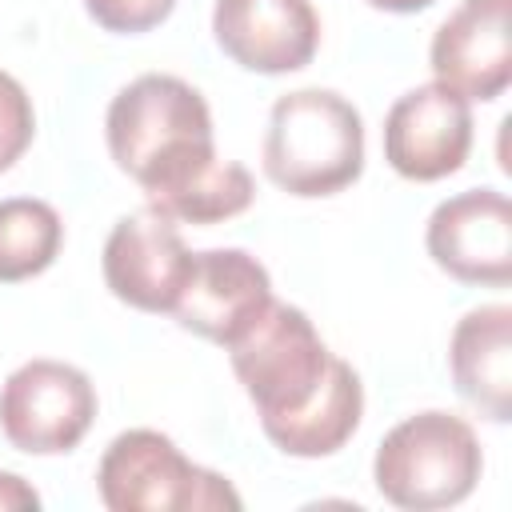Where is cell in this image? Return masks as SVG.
<instances>
[{
	"mask_svg": "<svg viewBox=\"0 0 512 512\" xmlns=\"http://www.w3.org/2000/svg\"><path fill=\"white\" fill-rule=\"evenodd\" d=\"M32 136H36L32 96L24 92V84L16 76H8L0 68V172H8L28 152Z\"/></svg>",
	"mask_w": 512,
	"mask_h": 512,
	"instance_id": "15",
	"label": "cell"
},
{
	"mask_svg": "<svg viewBox=\"0 0 512 512\" xmlns=\"http://www.w3.org/2000/svg\"><path fill=\"white\" fill-rule=\"evenodd\" d=\"M456 392L492 424L512 416V308L480 304L464 312L448 340Z\"/></svg>",
	"mask_w": 512,
	"mask_h": 512,
	"instance_id": "13",
	"label": "cell"
},
{
	"mask_svg": "<svg viewBox=\"0 0 512 512\" xmlns=\"http://www.w3.org/2000/svg\"><path fill=\"white\" fill-rule=\"evenodd\" d=\"M228 360L264 436L300 460L340 452L364 416V384L348 360L328 352L296 304L272 300L232 344Z\"/></svg>",
	"mask_w": 512,
	"mask_h": 512,
	"instance_id": "2",
	"label": "cell"
},
{
	"mask_svg": "<svg viewBox=\"0 0 512 512\" xmlns=\"http://www.w3.org/2000/svg\"><path fill=\"white\" fill-rule=\"evenodd\" d=\"M96 420L88 372L64 360H28L0 384V432L28 456L72 452Z\"/></svg>",
	"mask_w": 512,
	"mask_h": 512,
	"instance_id": "6",
	"label": "cell"
},
{
	"mask_svg": "<svg viewBox=\"0 0 512 512\" xmlns=\"http://www.w3.org/2000/svg\"><path fill=\"white\" fill-rule=\"evenodd\" d=\"M364 172V120L332 88H296L268 112L264 176L288 196H332Z\"/></svg>",
	"mask_w": 512,
	"mask_h": 512,
	"instance_id": "3",
	"label": "cell"
},
{
	"mask_svg": "<svg viewBox=\"0 0 512 512\" xmlns=\"http://www.w3.org/2000/svg\"><path fill=\"white\" fill-rule=\"evenodd\" d=\"M268 304H272V280L252 252L208 248L196 252L192 272L168 316L184 332L228 348Z\"/></svg>",
	"mask_w": 512,
	"mask_h": 512,
	"instance_id": "10",
	"label": "cell"
},
{
	"mask_svg": "<svg viewBox=\"0 0 512 512\" xmlns=\"http://www.w3.org/2000/svg\"><path fill=\"white\" fill-rule=\"evenodd\" d=\"M12 508H40V496L32 484H24V476L0 472V512H12Z\"/></svg>",
	"mask_w": 512,
	"mask_h": 512,
	"instance_id": "17",
	"label": "cell"
},
{
	"mask_svg": "<svg viewBox=\"0 0 512 512\" xmlns=\"http://www.w3.org/2000/svg\"><path fill=\"white\" fill-rule=\"evenodd\" d=\"M64 244V220L48 200L8 196L0 200V284L40 276Z\"/></svg>",
	"mask_w": 512,
	"mask_h": 512,
	"instance_id": "14",
	"label": "cell"
},
{
	"mask_svg": "<svg viewBox=\"0 0 512 512\" xmlns=\"http://www.w3.org/2000/svg\"><path fill=\"white\" fill-rule=\"evenodd\" d=\"M196 252H188L172 216L156 208L128 212L104 240V284L140 312H172Z\"/></svg>",
	"mask_w": 512,
	"mask_h": 512,
	"instance_id": "8",
	"label": "cell"
},
{
	"mask_svg": "<svg viewBox=\"0 0 512 512\" xmlns=\"http://www.w3.org/2000/svg\"><path fill=\"white\" fill-rule=\"evenodd\" d=\"M428 256L460 284L504 288L512 280V204L496 188H468L440 200L424 228Z\"/></svg>",
	"mask_w": 512,
	"mask_h": 512,
	"instance_id": "7",
	"label": "cell"
},
{
	"mask_svg": "<svg viewBox=\"0 0 512 512\" xmlns=\"http://www.w3.org/2000/svg\"><path fill=\"white\" fill-rule=\"evenodd\" d=\"M96 492L112 512H236L244 504L220 472L192 464L156 428H128L104 448Z\"/></svg>",
	"mask_w": 512,
	"mask_h": 512,
	"instance_id": "5",
	"label": "cell"
},
{
	"mask_svg": "<svg viewBox=\"0 0 512 512\" xmlns=\"http://www.w3.org/2000/svg\"><path fill=\"white\" fill-rule=\"evenodd\" d=\"M104 136L116 168L144 188L148 208L172 220L220 224L256 196L248 168L216 156L208 100L180 76L128 80L108 104Z\"/></svg>",
	"mask_w": 512,
	"mask_h": 512,
	"instance_id": "1",
	"label": "cell"
},
{
	"mask_svg": "<svg viewBox=\"0 0 512 512\" xmlns=\"http://www.w3.org/2000/svg\"><path fill=\"white\" fill-rule=\"evenodd\" d=\"M512 0H460L436 28L428 64L464 100H496L512 84Z\"/></svg>",
	"mask_w": 512,
	"mask_h": 512,
	"instance_id": "11",
	"label": "cell"
},
{
	"mask_svg": "<svg viewBox=\"0 0 512 512\" xmlns=\"http://www.w3.org/2000/svg\"><path fill=\"white\" fill-rule=\"evenodd\" d=\"M372 8H380V12H420V8H428L432 0H368Z\"/></svg>",
	"mask_w": 512,
	"mask_h": 512,
	"instance_id": "18",
	"label": "cell"
},
{
	"mask_svg": "<svg viewBox=\"0 0 512 512\" xmlns=\"http://www.w3.org/2000/svg\"><path fill=\"white\" fill-rule=\"evenodd\" d=\"M484 468L472 424L456 412H416L400 420L376 448L372 480L376 492L408 512L452 508L472 496Z\"/></svg>",
	"mask_w": 512,
	"mask_h": 512,
	"instance_id": "4",
	"label": "cell"
},
{
	"mask_svg": "<svg viewBox=\"0 0 512 512\" xmlns=\"http://www.w3.org/2000/svg\"><path fill=\"white\" fill-rule=\"evenodd\" d=\"M212 36L232 64L280 76L312 64L320 16L308 0H216Z\"/></svg>",
	"mask_w": 512,
	"mask_h": 512,
	"instance_id": "12",
	"label": "cell"
},
{
	"mask_svg": "<svg viewBox=\"0 0 512 512\" xmlns=\"http://www.w3.org/2000/svg\"><path fill=\"white\" fill-rule=\"evenodd\" d=\"M472 148V108L444 84L408 88L384 116V160L404 180H444L464 168Z\"/></svg>",
	"mask_w": 512,
	"mask_h": 512,
	"instance_id": "9",
	"label": "cell"
},
{
	"mask_svg": "<svg viewBox=\"0 0 512 512\" xmlns=\"http://www.w3.org/2000/svg\"><path fill=\"white\" fill-rule=\"evenodd\" d=\"M84 8L104 32L132 36V32H148L160 20H168L176 0H84Z\"/></svg>",
	"mask_w": 512,
	"mask_h": 512,
	"instance_id": "16",
	"label": "cell"
}]
</instances>
